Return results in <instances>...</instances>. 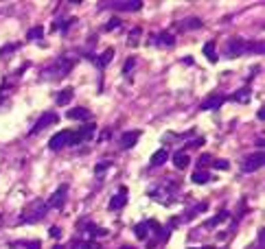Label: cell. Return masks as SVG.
<instances>
[{
  "label": "cell",
  "mask_w": 265,
  "mask_h": 249,
  "mask_svg": "<svg viewBox=\"0 0 265 249\" xmlns=\"http://www.w3.org/2000/svg\"><path fill=\"white\" fill-rule=\"evenodd\" d=\"M180 192V181L175 179H162L158 186L149 188V197H153L158 203H173Z\"/></svg>",
  "instance_id": "6da1fadb"
},
{
  "label": "cell",
  "mask_w": 265,
  "mask_h": 249,
  "mask_svg": "<svg viewBox=\"0 0 265 249\" xmlns=\"http://www.w3.org/2000/svg\"><path fill=\"white\" fill-rule=\"evenodd\" d=\"M48 208H46V201H42V199H33L31 203H26L24 210H22L20 214V221L22 223H37V221H42L46 217Z\"/></svg>",
  "instance_id": "7a4b0ae2"
},
{
  "label": "cell",
  "mask_w": 265,
  "mask_h": 249,
  "mask_svg": "<svg viewBox=\"0 0 265 249\" xmlns=\"http://www.w3.org/2000/svg\"><path fill=\"white\" fill-rule=\"evenodd\" d=\"M73 66H75V59H70V57L55 59L48 68L42 70V77H44V79H57V77L62 79V77H66L70 70H73Z\"/></svg>",
  "instance_id": "3957f363"
},
{
  "label": "cell",
  "mask_w": 265,
  "mask_h": 249,
  "mask_svg": "<svg viewBox=\"0 0 265 249\" xmlns=\"http://www.w3.org/2000/svg\"><path fill=\"white\" fill-rule=\"evenodd\" d=\"M160 225L156 223V221H140V223L134 228V234H136V239H140V241H145L149 239L151 234H160Z\"/></svg>",
  "instance_id": "277c9868"
},
{
  "label": "cell",
  "mask_w": 265,
  "mask_h": 249,
  "mask_svg": "<svg viewBox=\"0 0 265 249\" xmlns=\"http://www.w3.org/2000/svg\"><path fill=\"white\" fill-rule=\"evenodd\" d=\"M73 138H75V131H59L55 134L51 140H48V147L53 151H59V149H66V147H73Z\"/></svg>",
  "instance_id": "5b68a950"
},
{
  "label": "cell",
  "mask_w": 265,
  "mask_h": 249,
  "mask_svg": "<svg viewBox=\"0 0 265 249\" xmlns=\"http://www.w3.org/2000/svg\"><path fill=\"white\" fill-rule=\"evenodd\" d=\"M263 164H265L263 151H257V153H252V156H248L244 160V164H241V170H244V173H255V170H259Z\"/></svg>",
  "instance_id": "8992f818"
},
{
  "label": "cell",
  "mask_w": 265,
  "mask_h": 249,
  "mask_svg": "<svg viewBox=\"0 0 265 249\" xmlns=\"http://www.w3.org/2000/svg\"><path fill=\"white\" fill-rule=\"evenodd\" d=\"M66 195H68V186L62 184V186L57 188V190L53 192L51 197H48L46 208H51V210H62V208H64V203H66Z\"/></svg>",
  "instance_id": "52a82bcc"
},
{
  "label": "cell",
  "mask_w": 265,
  "mask_h": 249,
  "mask_svg": "<svg viewBox=\"0 0 265 249\" xmlns=\"http://www.w3.org/2000/svg\"><path fill=\"white\" fill-rule=\"evenodd\" d=\"M57 123H59V114H55V112H44V114H42V118L37 120L35 125H33L31 136L40 134L42 129H46V127H51V125H57Z\"/></svg>",
  "instance_id": "ba28073f"
},
{
  "label": "cell",
  "mask_w": 265,
  "mask_h": 249,
  "mask_svg": "<svg viewBox=\"0 0 265 249\" xmlns=\"http://www.w3.org/2000/svg\"><path fill=\"white\" fill-rule=\"evenodd\" d=\"M103 7L117 11H138L142 7V2L140 0H112V2H103Z\"/></svg>",
  "instance_id": "9c48e42d"
},
{
  "label": "cell",
  "mask_w": 265,
  "mask_h": 249,
  "mask_svg": "<svg viewBox=\"0 0 265 249\" xmlns=\"http://www.w3.org/2000/svg\"><path fill=\"white\" fill-rule=\"evenodd\" d=\"M244 53H248V42H244V40H230L228 44H226L224 55L228 59L239 57V55H244Z\"/></svg>",
  "instance_id": "30bf717a"
},
{
  "label": "cell",
  "mask_w": 265,
  "mask_h": 249,
  "mask_svg": "<svg viewBox=\"0 0 265 249\" xmlns=\"http://www.w3.org/2000/svg\"><path fill=\"white\" fill-rule=\"evenodd\" d=\"M226 101H228V98H226L224 94L213 92V94H208V96L200 103V109H202V112H208V109H217V107H222Z\"/></svg>",
  "instance_id": "8fae6325"
},
{
  "label": "cell",
  "mask_w": 265,
  "mask_h": 249,
  "mask_svg": "<svg viewBox=\"0 0 265 249\" xmlns=\"http://www.w3.org/2000/svg\"><path fill=\"white\" fill-rule=\"evenodd\" d=\"M95 131H97V127H95V125H86V127H81L79 131H75V138H73V147H75V145H79V142H86V140H90V138L95 136Z\"/></svg>",
  "instance_id": "7c38bea8"
},
{
  "label": "cell",
  "mask_w": 265,
  "mask_h": 249,
  "mask_svg": "<svg viewBox=\"0 0 265 249\" xmlns=\"http://www.w3.org/2000/svg\"><path fill=\"white\" fill-rule=\"evenodd\" d=\"M125 203H128V188H119V192L110 201V210H121Z\"/></svg>",
  "instance_id": "4fadbf2b"
},
{
  "label": "cell",
  "mask_w": 265,
  "mask_h": 249,
  "mask_svg": "<svg viewBox=\"0 0 265 249\" xmlns=\"http://www.w3.org/2000/svg\"><path fill=\"white\" fill-rule=\"evenodd\" d=\"M140 138V131H128V134L121 136V149H132Z\"/></svg>",
  "instance_id": "5bb4252c"
},
{
  "label": "cell",
  "mask_w": 265,
  "mask_h": 249,
  "mask_svg": "<svg viewBox=\"0 0 265 249\" xmlns=\"http://www.w3.org/2000/svg\"><path fill=\"white\" fill-rule=\"evenodd\" d=\"M68 118H70V120H90L92 114L88 112L86 107H73V109L68 112Z\"/></svg>",
  "instance_id": "9a60e30c"
},
{
  "label": "cell",
  "mask_w": 265,
  "mask_h": 249,
  "mask_svg": "<svg viewBox=\"0 0 265 249\" xmlns=\"http://www.w3.org/2000/svg\"><path fill=\"white\" fill-rule=\"evenodd\" d=\"M167 160H169V151H167V147H162V149H158V151L151 156L149 164H151V166H160V164L167 162Z\"/></svg>",
  "instance_id": "2e32d148"
},
{
  "label": "cell",
  "mask_w": 265,
  "mask_h": 249,
  "mask_svg": "<svg viewBox=\"0 0 265 249\" xmlns=\"http://www.w3.org/2000/svg\"><path fill=\"white\" fill-rule=\"evenodd\" d=\"M153 40H156L158 46H167V48H171L175 44V37L171 33H158V35H153Z\"/></svg>",
  "instance_id": "e0dca14e"
},
{
  "label": "cell",
  "mask_w": 265,
  "mask_h": 249,
  "mask_svg": "<svg viewBox=\"0 0 265 249\" xmlns=\"http://www.w3.org/2000/svg\"><path fill=\"white\" fill-rule=\"evenodd\" d=\"M191 181H193V184H208V181H211V173H208V170L197 168L195 173L191 175Z\"/></svg>",
  "instance_id": "ac0fdd59"
},
{
  "label": "cell",
  "mask_w": 265,
  "mask_h": 249,
  "mask_svg": "<svg viewBox=\"0 0 265 249\" xmlns=\"http://www.w3.org/2000/svg\"><path fill=\"white\" fill-rule=\"evenodd\" d=\"M173 164H175V168H186V166H189V156H186L184 151H175L173 153Z\"/></svg>",
  "instance_id": "d6986e66"
},
{
  "label": "cell",
  "mask_w": 265,
  "mask_h": 249,
  "mask_svg": "<svg viewBox=\"0 0 265 249\" xmlns=\"http://www.w3.org/2000/svg\"><path fill=\"white\" fill-rule=\"evenodd\" d=\"M180 29H182V31H195V29H202V20H200V18H189V20L182 22Z\"/></svg>",
  "instance_id": "ffe728a7"
},
{
  "label": "cell",
  "mask_w": 265,
  "mask_h": 249,
  "mask_svg": "<svg viewBox=\"0 0 265 249\" xmlns=\"http://www.w3.org/2000/svg\"><path fill=\"white\" fill-rule=\"evenodd\" d=\"M73 94H75L73 87H64V90L57 94V105H68L70 98H73Z\"/></svg>",
  "instance_id": "44dd1931"
},
{
  "label": "cell",
  "mask_w": 265,
  "mask_h": 249,
  "mask_svg": "<svg viewBox=\"0 0 265 249\" xmlns=\"http://www.w3.org/2000/svg\"><path fill=\"white\" fill-rule=\"evenodd\" d=\"M112 57H114V48H106V51H103L101 53V57H97L99 59V66H101V68H106V66L110 64V62H112Z\"/></svg>",
  "instance_id": "7402d4cb"
},
{
  "label": "cell",
  "mask_w": 265,
  "mask_h": 249,
  "mask_svg": "<svg viewBox=\"0 0 265 249\" xmlns=\"http://www.w3.org/2000/svg\"><path fill=\"white\" fill-rule=\"evenodd\" d=\"M204 55L208 57V62H217V51H215V42H206L204 44Z\"/></svg>",
  "instance_id": "603a6c76"
},
{
  "label": "cell",
  "mask_w": 265,
  "mask_h": 249,
  "mask_svg": "<svg viewBox=\"0 0 265 249\" xmlns=\"http://www.w3.org/2000/svg\"><path fill=\"white\" fill-rule=\"evenodd\" d=\"M140 35H142V29H140V26H134V29L130 31V35H128V44H130V46H138Z\"/></svg>",
  "instance_id": "cb8c5ba5"
},
{
  "label": "cell",
  "mask_w": 265,
  "mask_h": 249,
  "mask_svg": "<svg viewBox=\"0 0 265 249\" xmlns=\"http://www.w3.org/2000/svg\"><path fill=\"white\" fill-rule=\"evenodd\" d=\"M226 219H228V212H226V210H224V212H219V214H217V217H215V219L206 221V228L211 230V228H215V225H219V223H222V221H226Z\"/></svg>",
  "instance_id": "d4e9b609"
},
{
  "label": "cell",
  "mask_w": 265,
  "mask_h": 249,
  "mask_svg": "<svg viewBox=\"0 0 265 249\" xmlns=\"http://www.w3.org/2000/svg\"><path fill=\"white\" fill-rule=\"evenodd\" d=\"M233 101H239V103H248L250 101V90H248V87H244V90H239L233 96Z\"/></svg>",
  "instance_id": "484cf974"
},
{
  "label": "cell",
  "mask_w": 265,
  "mask_h": 249,
  "mask_svg": "<svg viewBox=\"0 0 265 249\" xmlns=\"http://www.w3.org/2000/svg\"><path fill=\"white\" fill-rule=\"evenodd\" d=\"M26 37H29V40H42V37H44V29H42V26H33V29L26 33Z\"/></svg>",
  "instance_id": "4316f807"
},
{
  "label": "cell",
  "mask_w": 265,
  "mask_h": 249,
  "mask_svg": "<svg viewBox=\"0 0 265 249\" xmlns=\"http://www.w3.org/2000/svg\"><path fill=\"white\" fill-rule=\"evenodd\" d=\"M206 210V203H197V206H193L189 212H186V217H184V221H191L193 219V214H197V212H204Z\"/></svg>",
  "instance_id": "83f0119b"
},
{
  "label": "cell",
  "mask_w": 265,
  "mask_h": 249,
  "mask_svg": "<svg viewBox=\"0 0 265 249\" xmlns=\"http://www.w3.org/2000/svg\"><path fill=\"white\" fill-rule=\"evenodd\" d=\"M81 249H103V247L95 241H86V243H81Z\"/></svg>",
  "instance_id": "f1b7e54d"
},
{
  "label": "cell",
  "mask_w": 265,
  "mask_h": 249,
  "mask_svg": "<svg viewBox=\"0 0 265 249\" xmlns=\"http://www.w3.org/2000/svg\"><path fill=\"white\" fill-rule=\"evenodd\" d=\"M110 164H112L110 160H103V162H99V166L95 168V173H103V170H108V168H110Z\"/></svg>",
  "instance_id": "f546056e"
},
{
  "label": "cell",
  "mask_w": 265,
  "mask_h": 249,
  "mask_svg": "<svg viewBox=\"0 0 265 249\" xmlns=\"http://www.w3.org/2000/svg\"><path fill=\"white\" fill-rule=\"evenodd\" d=\"M18 48V44H9V46H2L0 48V57H4V55H9L11 51H15Z\"/></svg>",
  "instance_id": "4dcf8cb0"
},
{
  "label": "cell",
  "mask_w": 265,
  "mask_h": 249,
  "mask_svg": "<svg viewBox=\"0 0 265 249\" xmlns=\"http://www.w3.org/2000/svg\"><path fill=\"white\" fill-rule=\"evenodd\" d=\"M26 249H42V243L40 241H26V243H22Z\"/></svg>",
  "instance_id": "1f68e13d"
},
{
  "label": "cell",
  "mask_w": 265,
  "mask_h": 249,
  "mask_svg": "<svg viewBox=\"0 0 265 249\" xmlns=\"http://www.w3.org/2000/svg\"><path fill=\"white\" fill-rule=\"evenodd\" d=\"M202 145H204V138H197V140H191V142H189V145H186L184 149H200Z\"/></svg>",
  "instance_id": "d6a6232c"
},
{
  "label": "cell",
  "mask_w": 265,
  "mask_h": 249,
  "mask_svg": "<svg viewBox=\"0 0 265 249\" xmlns=\"http://www.w3.org/2000/svg\"><path fill=\"white\" fill-rule=\"evenodd\" d=\"M134 66H136V62H134V57H130V59H128V62H125V66H123V73H125V75H128V73H130V70H134Z\"/></svg>",
  "instance_id": "836d02e7"
},
{
  "label": "cell",
  "mask_w": 265,
  "mask_h": 249,
  "mask_svg": "<svg viewBox=\"0 0 265 249\" xmlns=\"http://www.w3.org/2000/svg\"><path fill=\"white\" fill-rule=\"evenodd\" d=\"M119 26H121V20H117V18H112V20H110V22H108V24H106V31H112V29H119Z\"/></svg>",
  "instance_id": "e575fe53"
},
{
  "label": "cell",
  "mask_w": 265,
  "mask_h": 249,
  "mask_svg": "<svg viewBox=\"0 0 265 249\" xmlns=\"http://www.w3.org/2000/svg\"><path fill=\"white\" fill-rule=\"evenodd\" d=\"M213 166H215V168H222V170H226V168H228V162H226V160H215Z\"/></svg>",
  "instance_id": "d590c367"
},
{
  "label": "cell",
  "mask_w": 265,
  "mask_h": 249,
  "mask_svg": "<svg viewBox=\"0 0 265 249\" xmlns=\"http://www.w3.org/2000/svg\"><path fill=\"white\" fill-rule=\"evenodd\" d=\"M51 236H53V239H62V230L53 225V228H51Z\"/></svg>",
  "instance_id": "8d00e7d4"
},
{
  "label": "cell",
  "mask_w": 265,
  "mask_h": 249,
  "mask_svg": "<svg viewBox=\"0 0 265 249\" xmlns=\"http://www.w3.org/2000/svg\"><path fill=\"white\" fill-rule=\"evenodd\" d=\"M4 90H7V87H0V105L4 103V98H7V94H4Z\"/></svg>",
  "instance_id": "74e56055"
},
{
  "label": "cell",
  "mask_w": 265,
  "mask_h": 249,
  "mask_svg": "<svg viewBox=\"0 0 265 249\" xmlns=\"http://www.w3.org/2000/svg\"><path fill=\"white\" fill-rule=\"evenodd\" d=\"M121 249H134V247H128V245H123V247H121Z\"/></svg>",
  "instance_id": "f35d334b"
},
{
  "label": "cell",
  "mask_w": 265,
  "mask_h": 249,
  "mask_svg": "<svg viewBox=\"0 0 265 249\" xmlns=\"http://www.w3.org/2000/svg\"><path fill=\"white\" fill-rule=\"evenodd\" d=\"M53 249H64V247H62V245H55V247H53Z\"/></svg>",
  "instance_id": "ab89813d"
},
{
  "label": "cell",
  "mask_w": 265,
  "mask_h": 249,
  "mask_svg": "<svg viewBox=\"0 0 265 249\" xmlns=\"http://www.w3.org/2000/svg\"><path fill=\"white\" fill-rule=\"evenodd\" d=\"M2 223H4V221H2V217H0V228H2Z\"/></svg>",
  "instance_id": "60d3db41"
},
{
  "label": "cell",
  "mask_w": 265,
  "mask_h": 249,
  "mask_svg": "<svg viewBox=\"0 0 265 249\" xmlns=\"http://www.w3.org/2000/svg\"><path fill=\"white\" fill-rule=\"evenodd\" d=\"M200 249H213V247H200Z\"/></svg>",
  "instance_id": "b9f144b4"
}]
</instances>
